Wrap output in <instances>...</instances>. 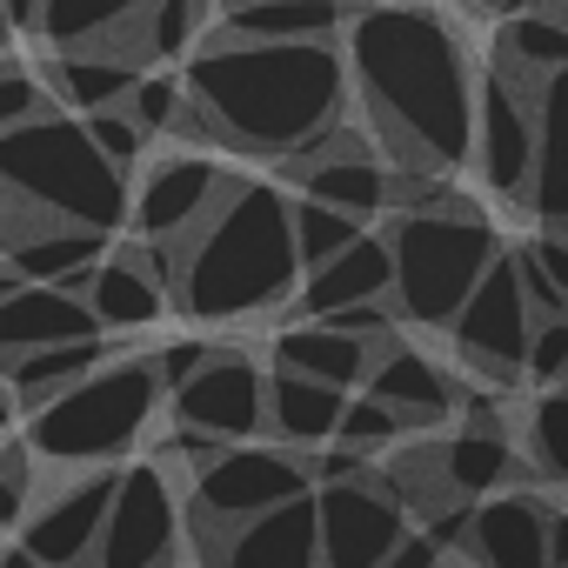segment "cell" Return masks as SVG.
Masks as SVG:
<instances>
[{
  "instance_id": "obj_40",
  "label": "cell",
  "mask_w": 568,
  "mask_h": 568,
  "mask_svg": "<svg viewBox=\"0 0 568 568\" xmlns=\"http://www.w3.org/2000/svg\"><path fill=\"white\" fill-rule=\"evenodd\" d=\"M521 375H535V382H561L568 375V315H535Z\"/></svg>"
},
{
  "instance_id": "obj_22",
  "label": "cell",
  "mask_w": 568,
  "mask_h": 568,
  "mask_svg": "<svg viewBox=\"0 0 568 568\" xmlns=\"http://www.w3.org/2000/svg\"><path fill=\"white\" fill-rule=\"evenodd\" d=\"M348 0H227L221 34L234 41H335L348 28Z\"/></svg>"
},
{
  "instance_id": "obj_15",
  "label": "cell",
  "mask_w": 568,
  "mask_h": 568,
  "mask_svg": "<svg viewBox=\"0 0 568 568\" xmlns=\"http://www.w3.org/2000/svg\"><path fill=\"white\" fill-rule=\"evenodd\" d=\"M207 568H322V521H315V488L281 501L267 515H247L227 528L221 555Z\"/></svg>"
},
{
  "instance_id": "obj_50",
  "label": "cell",
  "mask_w": 568,
  "mask_h": 568,
  "mask_svg": "<svg viewBox=\"0 0 568 568\" xmlns=\"http://www.w3.org/2000/svg\"><path fill=\"white\" fill-rule=\"evenodd\" d=\"M221 8H227V0H221Z\"/></svg>"
},
{
  "instance_id": "obj_19",
  "label": "cell",
  "mask_w": 568,
  "mask_h": 568,
  "mask_svg": "<svg viewBox=\"0 0 568 568\" xmlns=\"http://www.w3.org/2000/svg\"><path fill=\"white\" fill-rule=\"evenodd\" d=\"M368 395H382L408 428H442L448 415H455V382L428 362V355H415V348H402V342H382L375 348V362H368V382H362Z\"/></svg>"
},
{
  "instance_id": "obj_38",
  "label": "cell",
  "mask_w": 568,
  "mask_h": 568,
  "mask_svg": "<svg viewBox=\"0 0 568 568\" xmlns=\"http://www.w3.org/2000/svg\"><path fill=\"white\" fill-rule=\"evenodd\" d=\"M28 508H34V448L8 442L0 448V528L28 521Z\"/></svg>"
},
{
  "instance_id": "obj_37",
  "label": "cell",
  "mask_w": 568,
  "mask_h": 568,
  "mask_svg": "<svg viewBox=\"0 0 568 568\" xmlns=\"http://www.w3.org/2000/svg\"><path fill=\"white\" fill-rule=\"evenodd\" d=\"M88 121V134H94V148L114 161V168H134L141 161V148H148V128L114 101V108H94V114H81Z\"/></svg>"
},
{
  "instance_id": "obj_25",
  "label": "cell",
  "mask_w": 568,
  "mask_h": 568,
  "mask_svg": "<svg viewBox=\"0 0 568 568\" xmlns=\"http://www.w3.org/2000/svg\"><path fill=\"white\" fill-rule=\"evenodd\" d=\"M201 34H207V0H148V8L101 48H114V54H128L141 68H168V61L194 54Z\"/></svg>"
},
{
  "instance_id": "obj_5",
  "label": "cell",
  "mask_w": 568,
  "mask_h": 568,
  "mask_svg": "<svg viewBox=\"0 0 568 568\" xmlns=\"http://www.w3.org/2000/svg\"><path fill=\"white\" fill-rule=\"evenodd\" d=\"M161 395L168 388H161L154 355H108L94 375H81L74 388H61L54 402L34 408L28 448H34V462H54V468H101L141 442Z\"/></svg>"
},
{
  "instance_id": "obj_21",
  "label": "cell",
  "mask_w": 568,
  "mask_h": 568,
  "mask_svg": "<svg viewBox=\"0 0 568 568\" xmlns=\"http://www.w3.org/2000/svg\"><path fill=\"white\" fill-rule=\"evenodd\" d=\"M535 181H528V207L548 227H568V68L535 81Z\"/></svg>"
},
{
  "instance_id": "obj_14",
  "label": "cell",
  "mask_w": 568,
  "mask_h": 568,
  "mask_svg": "<svg viewBox=\"0 0 568 568\" xmlns=\"http://www.w3.org/2000/svg\"><path fill=\"white\" fill-rule=\"evenodd\" d=\"M227 187H234V181H227L214 161L174 154V161H154V168L141 174V187H134V201H128V221L141 227V241H187V234L214 214V201H221Z\"/></svg>"
},
{
  "instance_id": "obj_18",
  "label": "cell",
  "mask_w": 568,
  "mask_h": 568,
  "mask_svg": "<svg viewBox=\"0 0 568 568\" xmlns=\"http://www.w3.org/2000/svg\"><path fill=\"white\" fill-rule=\"evenodd\" d=\"M395 295V254L388 234H355L342 254L302 274V315H335L348 302H388Z\"/></svg>"
},
{
  "instance_id": "obj_33",
  "label": "cell",
  "mask_w": 568,
  "mask_h": 568,
  "mask_svg": "<svg viewBox=\"0 0 568 568\" xmlns=\"http://www.w3.org/2000/svg\"><path fill=\"white\" fill-rule=\"evenodd\" d=\"M355 234H368V227H362V214L328 207V201H315V194H302V201H295V247H302V274H308V267H322L328 254H342Z\"/></svg>"
},
{
  "instance_id": "obj_34",
  "label": "cell",
  "mask_w": 568,
  "mask_h": 568,
  "mask_svg": "<svg viewBox=\"0 0 568 568\" xmlns=\"http://www.w3.org/2000/svg\"><path fill=\"white\" fill-rule=\"evenodd\" d=\"M402 428H408V422H402L382 395H368V388H362V395H348V402H342L335 442H348V448H362V455H382V448H395V442H402Z\"/></svg>"
},
{
  "instance_id": "obj_27",
  "label": "cell",
  "mask_w": 568,
  "mask_h": 568,
  "mask_svg": "<svg viewBox=\"0 0 568 568\" xmlns=\"http://www.w3.org/2000/svg\"><path fill=\"white\" fill-rule=\"evenodd\" d=\"M168 288L148 274V261L128 247V254H101L94 261V281H88V308L101 315V328H148L161 315Z\"/></svg>"
},
{
  "instance_id": "obj_28",
  "label": "cell",
  "mask_w": 568,
  "mask_h": 568,
  "mask_svg": "<svg viewBox=\"0 0 568 568\" xmlns=\"http://www.w3.org/2000/svg\"><path fill=\"white\" fill-rule=\"evenodd\" d=\"M101 362H108V342H101V335H88V342H54V348H28V355L0 362V368H8V388H14V402L41 408V402H54L61 388H74L81 375H94Z\"/></svg>"
},
{
  "instance_id": "obj_44",
  "label": "cell",
  "mask_w": 568,
  "mask_h": 568,
  "mask_svg": "<svg viewBox=\"0 0 568 568\" xmlns=\"http://www.w3.org/2000/svg\"><path fill=\"white\" fill-rule=\"evenodd\" d=\"M0 568H48L41 555H28V548H8V555H0Z\"/></svg>"
},
{
  "instance_id": "obj_9",
  "label": "cell",
  "mask_w": 568,
  "mask_h": 568,
  "mask_svg": "<svg viewBox=\"0 0 568 568\" xmlns=\"http://www.w3.org/2000/svg\"><path fill=\"white\" fill-rule=\"evenodd\" d=\"M448 335H455L462 362L481 368L488 382L521 375V362H528V335H535V308H528V295H521L515 254H495V261H488V274L475 281V295L455 308Z\"/></svg>"
},
{
  "instance_id": "obj_12",
  "label": "cell",
  "mask_w": 568,
  "mask_h": 568,
  "mask_svg": "<svg viewBox=\"0 0 568 568\" xmlns=\"http://www.w3.org/2000/svg\"><path fill=\"white\" fill-rule=\"evenodd\" d=\"M174 422L201 428L214 442H254L267 428V375L241 348H214L181 388H174Z\"/></svg>"
},
{
  "instance_id": "obj_31",
  "label": "cell",
  "mask_w": 568,
  "mask_h": 568,
  "mask_svg": "<svg viewBox=\"0 0 568 568\" xmlns=\"http://www.w3.org/2000/svg\"><path fill=\"white\" fill-rule=\"evenodd\" d=\"M501 61H508L515 74H528V81L568 68V8H561V0H548V8H528V14L508 21Z\"/></svg>"
},
{
  "instance_id": "obj_2",
  "label": "cell",
  "mask_w": 568,
  "mask_h": 568,
  "mask_svg": "<svg viewBox=\"0 0 568 568\" xmlns=\"http://www.w3.org/2000/svg\"><path fill=\"white\" fill-rule=\"evenodd\" d=\"M187 134L241 154L295 161L348 114V61L335 41H201L187 61Z\"/></svg>"
},
{
  "instance_id": "obj_11",
  "label": "cell",
  "mask_w": 568,
  "mask_h": 568,
  "mask_svg": "<svg viewBox=\"0 0 568 568\" xmlns=\"http://www.w3.org/2000/svg\"><path fill=\"white\" fill-rule=\"evenodd\" d=\"M315 521H322V568H382L388 548L408 535V515L375 468H362L355 481H322Z\"/></svg>"
},
{
  "instance_id": "obj_7",
  "label": "cell",
  "mask_w": 568,
  "mask_h": 568,
  "mask_svg": "<svg viewBox=\"0 0 568 568\" xmlns=\"http://www.w3.org/2000/svg\"><path fill=\"white\" fill-rule=\"evenodd\" d=\"M174 555H181V495L168 462L121 468L88 568H174Z\"/></svg>"
},
{
  "instance_id": "obj_41",
  "label": "cell",
  "mask_w": 568,
  "mask_h": 568,
  "mask_svg": "<svg viewBox=\"0 0 568 568\" xmlns=\"http://www.w3.org/2000/svg\"><path fill=\"white\" fill-rule=\"evenodd\" d=\"M207 355H214L207 342H174V348H161V355H154V368H161V388L174 395V388H181V382H187V375L207 362Z\"/></svg>"
},
{
  "instance_id": "obj_42",
  "label": "cell",
  "mask_w": 568,
  "mask_h": 568,
  "mask_svg": "<svg viewBox=\"0 0 568 568\" xmlns=\"http://www.w3.org/2000/svg\"><path fill=\"white\" fill-rule=\"evenodd\" d=\"M528 254L541 261V274L555 281V295L568 302V234H561V227H548L541 241H528Z\"/></svg>"
},
{
  "instance_id": "obj_13",
  "label": "cell",
  "mask_w": 568,
  "mask_h": 568,
  "mask_svg": "<svg viewBox=\"0 0 568 568\" xmlns=\"http://www.w3.org/2000/svg\"><path fill=\"white\" fill-rule=\"evenodd\" d=\"M114 481H121V468L101 462L94 475L54 488L48 501H34L28 521H21V548L41 555L48 568H88V555L101 541V521H108V501H114Z\"/></svg>"
},
{
  "instance_id": "obj_23",
  "label": "cell",
  "mask_w": 568,
  "mask_h": 568,
  "mask_svg": "<svg viewBox=\"0 0 568 568\" xmlns=\"http://www.w3.org/2000/svg\"><path fill=\"white\" fill-rule=\"evenodd\" d=\"M368 362H375V342L335 328V322H302V328H281L274 342V368H295V375H315L328 388H362L368 382Z\"/></svg>"
},
{
  "instance_id": "obj_4",
  "label": "cell",
  "mask_w": 568,
  "mask_h": 568,
  "mask_svg": "<svg viewBox=\"0 0 568 568\" xmlns=\"http://www.w3.org/2000/svg\"><path fill=\"white\" fill-rule=\"evenodd\" d=\"M0 194L34 207L41 221H74V227H101L114 234L128 221V168H114L88 121L41 108L34 121L0 134Z\"/></svg>"
},
{
  "instance_id": "obj_16",
  "label": "cell",
  "mask_w": 568,
  "mask_h": 568,
  "mask_svg": "<svg viewBox=\"0 0 568 568\" xmlns=\"http://www.w3.org/2000/svg\"><path fill=\"white\" fill-rule=\"evenodd\" d=\"M88 335H108L88 295H68L54 281H21V288L0 295V362H14L28 348H54V342H88Z\"/></svg>"
},
{
  "instance_id": "obj_39",
  "label": "cell",
  "mask_w": 568,
  "mask_h": 568,
  "mask_svg": "<svg viewBox=\"0 0 568 568\" xmlns=\"http://www.w3.org/2000/svg\"><path fill=\"white\" fill-rule=\"evenodd\" d=\"M41 108H48V81L34 68H21V61H0V134L34 121Z\"/></svg>"
},
{
  "instance_id": "obj_36",
  "label": "cell",
  "mask_w": 568,
  "mask_h": 568,
  "mask_svg": "<svg viewBox=\"0 0 568 568\" xmlns=\"http://www.w3.org/2000/svg\"><path fill=\"white\" fill-rule=\"evenodd\" d=\"M528 455L541 462V475L568 481V388H555L528 408Z\"/></svg>"
},
{
  "instance_id": "obj_46",
  "label": "cell",
  "mask_w": 568,
  "mask_h": 568,
  "mask_svg": "<svg viewBox=\"0 0 568 568\" xmlns=\"http://www.w3.org/2000/svg\"><path fill=\"white\" fill-rule=\"evenodd\" d=\"M8 28H14V21H8V8H0V48H8Z\"/></svg>"
},
{
  "instance_id": "obj_49",
  "label": "cell",
  "mask_w": 568,
  "mask_h": 568,
  "mask_svg": "<svg viewBox=\"0 0 568 568\" xmlns=\"http://www.w3.org/2000/svg\"><path fill=\"white\" fill-rule=\"evenodd\" d=\"M561 8H568V0H561Z\"/></svg>"
},
{
  "instance_id": "obj_30",
  "label": "cell",
  "mask_w": 568,
  "mask_h": 568,
  "mask_svg": "<svg viewBox=\"0 0 568 568\" xmlns=\"http://www.w3.org/2000/svg\"><path fill=\"white\" fill-rule=\"evenodd\" d=\"M148 0H41V41L48 48H101L114 41Z\"/></svg>"
},
{
  "instance_id": "obj_29",
  "label": "cell",
  "mask_w": 568,
  "mask_h": 568,
  "mask_svg": "<svg viewBox=\"0 0 568 568\" xmlns=\"http://www.w3.org/2000/svg\"><path fill=\"white\" fill-rule=\"evenodd\" d=\"M435 462H442V475H448V488H455L462 501L501 495V488L515 481V448H508V435H495V428H462V435L435 442Z\"/></svg>"
},
{
  "instance_id": "obj_45",
  "label": "cell",
  "mask_w": 568,
  "mask_h": 568,
  "mask_svg": "<svg viewBox=\"0 0 568 568\" xmlns=\"http://www.w3.org/2000/svg\"><path fill=\"white\" fill-rule=\"evenodd\" d=\"M8 422H14V388L0 382V435H8Z\"/></svg>"
},
{
  "instance_id": "obj_6",
  "label": "cell",
  "mask_w": 568,
  "mask_h": 568,
  "mask_svg": "<svg viewBox=\"0 0 568 568\" xmlns=\"http://www.w3.org/2000/svg\"><path fill=\"white\" fill-rule=\"evenodd\" d=\"M388 254H395V315L422 322V328H448L455 308L475 295V281L488 274V261L501 254L495 227L468 207H415L388 227Z\"/></svg>"
},
{
  "instance_id": "obj_35",
  "label": "cell",
  "mask_w": 568,
  "mask_h": 568,
  "mask_svg": "<svg viewBox=\"0 0 568 568\" xmlns=\"http://www.w3.org/2000/svg\"><path fill=\"white\" fill-rule=\"evenodd\" d=\"M121 108H128L148 134H174L181 114H187V81H181V74H154V68H141V81L128 88Z\"/></svg>"
},
{
  "instance_id": "obj_20",
  "label": "cell",
  "mask_w": 568,
  "mask_h": 568,
  "mask_svg": "<svg viewBox=\"0 0 568 568\" xmlns=\"http://www.w3.org/2000/svg\"><path fill=\"white\" fill-rule=\"evenodd\" d=\"M0 254H8V267H21L28 281H54V288H68V295H88L94 261L108 254V234L101 227H74V221H41V227L14 234Z\"/></svg>"
},
{
  "instance_id": "obj_17",
  "label": "cell",
  "mask_w": 568,
  "mask_h": 568,
  "mask_svg": "<svg viewBox=\"0 0 568 568\" xmlns=\"http://www.w3.org/2000/svg\"><path fill=\"white\" fill-rule=\"evenodd\" d=\"M462 548L475 568H548V508L528 495H481Z\"/></svg>"
},
{
  "instance_id": "obj_48",
  "label": "cell",
  "mask_w": 568,
  "mask_h": 568,
  "mask_svg": "<svg viewBox=\"0 0 568 568\" xmlns=\"http://www.w3.org/2000/svg\"><path fill=\"white\" fill-rule=\"evenodd\" d=\"M555 388H568V375H561V382H555Z\"/></svg>"
},
{
  "instance_id": "obj_43",
  "label": "cell",
  "mask_w": 568,
  "mask_h": 568,
  "mask_svg": "<svg viewBox=\"0 0 568 568\" xmlns=\"http://www.w3.org/2000/svg\"><path fill=\"white\" fill-rule=\"evenodd\" d=\"M382 568H442V548L428 541V535H402L395 548H388V561Z\"/></svg>"
},
{
  "instance_id": "obj_1",
  "label": "cell",
  "mask_w": 568,
  "mask_h": 568,
  "mask_svg": "<svg viewBox=\"0 0 568 568\" xmlns=\"http://www.w3.org/2000/svg\"><path fill=\"white\" fill-rule=\"evenodd\" d=\"M348 88L362 94L382 148L402 168L448 174L468 161L475 141V68L455 41V28L415 0L348 14Z\"/></svg>"
},
{
  "instance_id": "obj_8",
  "label": "cell",
  "mask_w": 568,
  "mask_h": 568,
  "mask_svg": "<svg viewBox=\"0 0 568 568\" xmlns=\"http://www.w3.org/2000/svg\"><path fill=\"white\" fill-rule=\"evenodd\" d=\"M535 81L515 74L501 54L495 68L475 81V141H468V161L481 168V181L501 194V201H528V181H535Z\"/></svg>"
},
{
  "instance_id": "obj_10",
  "label": "cell",
  "mask_w": 568,
  "mask_h": 568,
  "mask_svg": "<svg viewBox=\"0 0 568 568\" xmlns=\"http://www.w3.org/2000/svg\"><path fill=\"white\" fill-rule=\"evenodd\" d=\"M308 462L295 448H254V442H227L207 468H194V508L221 528L247 521V515H267L281 501L308 495Z\"/></svg>"
},
{
  "instance_id": "obj_3",
  "label": "cell",
  "mask_w": 568,
  "mask_h": 568,
  "mask_svg": "<svg viewBox=\"0 0 568 568\" xmlns=\"http://www.w3.org/2000/svg\"><path fill=\"white\" fill-rule=\"evenodd\" d=\"M181 274L174 302L194 322H241L267 315L302 288V247H295V201L267 181H234L214 214L174 241Z\"/></svg>"
},
{
  "instance_id": "obj_26",
  "label": "cell",
  "mask_w": 568,
  "mask_h": 568,
  "mask_svg": "<svg viewBox=\"0 0 568 568\" xmlns=\"http://www.w3.org/2000/svg\"><path fill=\"white\" fill-rule=\"evenodd\" d=\"M41 81H48L54 101H68L74 114H94V108L128 101V88L141 81V61H128V54H114V48H54V61H48Z\"/></svg>"
},
{
  "instance_id": "obj_24",
  "label": "cell",
  "mask_w": 568,
  "mask_h": 568,
  "mask_svg": "<svg viewBox=\"0 0 568 568\" xmlns=\"http://www.w3.org/2000/svg\"><path fill=\"white\" fill-rule=\"evenodd\" d=\"M342 402H348V388H328V382H315V375H295V368H274V375H267V428L288 442V448H322V442H335Z\"/></svg>"
},
{
  "instance_id": "obj_32",
  "label": "cell",
  "mask_w": 568,
  "mask_h": 568,
  "mask_svg": "<svg viewBox=\"0 0 568 568\" xmlns=\"http://www.w3.org/2000/svg\"><path fill=\"white\" fill-rule=\"evenodd\" d=\"M382 475V488L402 501V515L408 521H428L435 508H448V501H462L455 488H448V475H442V462H435V448H402L388 468H375Z\"/></svg>"
},
{
  "instance_id": "obj_47",
  "label": "cell",
  "mask_w": 568,
  "mask_h": 568,
  "mask_svg": "<svg viewBox=\"0 0 568 568\" xmlns=\"http://www.w3.org/2000/svg\"><path fill=\"white\" fill-rule=\"evenodd\" d=\"M481 8H521V0H481Z\"/></svg>"
}]
</instances>
